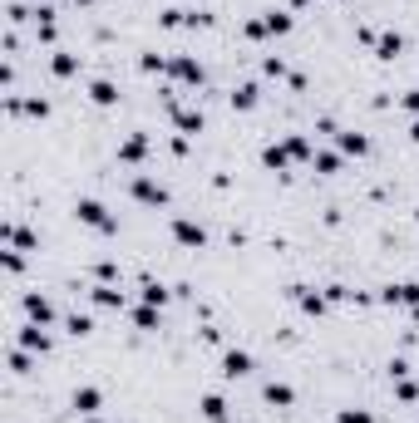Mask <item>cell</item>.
Returning a JSON list of instances; mask_svg holds the SVG:
<instances>
[{
	"mask_svg": "<svg viewBox=\"0 0 419 423\" xmlns=\"http://www.w3.org/2000/svg\"><path fill=\"white\" fill-rule=\"evenodd\" d=\"M74 217H79L84 227H94V232H119V217H109V207L94 202V197H79V202H74Z\"/></svg>",
	"mask_w": 419,
	"mask_h": 423,
	"instance_id": "obj_1",
	"label": "cell"
},
{
	"mask_svg": "<svg viewBox=\"0 0 419 423\" xmlns=\"http://www.w3.org/2000/svg\"><path fill=\"white\" fill-rule=\"evenodd\" d=\"M129 192H133V202H143V207H163V202H168V187L153 182V178H133Z\"/></svg>",
	"mask_w": 419,
	"mask_h": 423,
	"instance_id": "obj_2",
	"label": "cell"
},
{
	"mask_svg": "<svg viewBox=\"0 0 419 423\" xmlns=\"http://www.w3.org/2000/svg\"><path fill=\"white\" fill-rule=\"evenodd\" d=\"M173 241H178V246H188V251H202L207 232H202L197 222H188V217H173Z\"/></svg>",
	"mask_w": 419,
	"mask_h": 423,
	"instance_id": "obj_3",
	"label": "cell"
},
{
	"mask_svg": "<svg viewBox=\"0 0 419 423\" xmlns=\"http://www.w3.org/2000/svg\"><path fill=\"white\" fill-rule=\"evenodd\" d=\"M380 300H385V305H409V310H414V305H419V281H395V286L380 291Z\"/></svg>",
	"mask_w": 419,
	"mask_h": 423,
	"instance_id": "obj_4",
	"label": "cell"
},
{
	"mask_svg": "<svg viewBox=\"0 0 419 423\" xmlns=\"http://www.w3.org/2000/svg\"><path fill=\"white\" fill-rule=\"evenodd\" d=\"M20 310H25V320H35V325H55V305H49L44 295H35V291L20 300Z\"/></svg>",
	"mask_w": 419,
	"mask_h": 423,
	"instance_id": "obj_5",
	"label": "cell"
},
{
	"mask_svg": "<svg viewBox=\"0 0 419 423\" xmlns=\"http://www.w3.org/2000/svg\"><path fill=\"white\" fill-rule=\"evenodd\" d=\"M0 241H6L10 251H35V246H40V236H35L30 227H15V222L0 227Z\"/></svg>",
	"mask_w": 419,
	"mask_h": 423,
	"instance_id": "obj_6",
	"label": "cell"
},
{
	"mask_svg": "<svg viewBox=\"0 0 419 423\" xmlns=\"http://www.w3.org/2000/svg\"><path fill=\"white\" fill-rule=\"evenodd\" d=\"M217 374H222V379H247V374H252V354H247V349H227Z\"/></svg>",
	"mask_w": 419,
	"mask_h": 423,
	"instance_id": "obj_7",
	"label": "cell"
},
{
	"mask_svg": "<svg viewBox=\"0 0 419 423\" xmlns=\"http://www.w3.org/2000/svg\"><path fill=\"white\" fill-rule=\"evenodd\" d=\"M168 74H173L178 84H202V64H197L192 55H178V60H168Z\"/></svg>",
	"mask_w": 419,
	"mask_h": 423,
	"instance_id": "obj_8",
	"label": "cell"
},
{
	"mask_svg": "<svg viewBox=\"0 0 419 423\" xmlns=\"http://www.w3.org/2000/svg\"><path fill=\"white\" fill-rule=\"evenodd\" d=\"M15 345H20V349L44 354V349H49V335H44V325H35V320H30V325H20V330H15Z\"/></svg>",
	"mask_w": 419,
	"mask_h": 423,
	"instance_id": "obj_9",
	"label": "cell"
},
{
	"mask_svg": "<svg viewBox=\"0 0 419 423\" xmlns=\"http://www.w3.org/2000/svg\"><path fill=\"white\" fill-rule=\"evenodd\" d=\"M69 404H74V413H84V418H89V413H99V408H104V389L84 384V389H74V399H69Z\"/></svg>",
	"mask_w": 419,
	"mask_h": 423,
	"instance_id": "obj_10",
	"label": "cell"
},
{
	"mask_svg": "<svg viewBox=\"0 0 419 423\" xmlns=\"http://www.w3.org/2000/svg\"><path fill=\"white\" fill-rule=\"evenodd\" d=\"M49 74H55V79L79 74V55H69V49H55V55H49Z\"/></svg>",
	"mask_w": 419,
	"mask_h": 423,
	"instance_id": "obj_11",
	"label": "cell"
},
{
	"mask_svg": "<svg viewBox=\"0 0 419 423\" xmlns=\"http://www.w3.org/2000/svg\"><path fill=\"white\" fill-rule=\"evenodd\" d=\"M375 55H380V60H400V55H404V35H400V30H385V35L375 40Z\"/></svg>",
	"mask_w": 419,
	"mask_h": 423,
	"instance_id": "obj_12",
	"label": "cell"
},
{
	"mask_svg": "<svg viewBox=\"0 0 419 423\" xmlns=\"http://www.w3.org/2000/svg\"><path fill=\"white\" fill-rule=\"evenodd\" d=\"M143 157H148V138L143 133H133V138L119 143V163H143Z\"/></svg>",
	"mask_w": 419,
	"mask_h": 423,
	"instance_id": "obj_13",
	"label": "cell"
},
{
	"mask_svg": "<svg viewBox=\"0 0 419 423\" xmlns=\"http://www.w3.org/2000/svg\"><path fill=\"white\" fill-rule=\"evenodd\" d=\"M89 295H94L99 310H124V291L119 286H89Z\"/></svg>",
	"mask_w": 419,
	"mask_h": 423,
	"instance_id": "obj_14",
	"label": "cell"
},
{
	"mask_svg": "<svg viewBox=\"0 0 419 423\" xmlns=\"http://www.w3.org/2000/svg\"><path fill=\"white\" fill-rule=\"evenodd\" d=\"M261 399H267L272 408H291V404H296V389H291V384H277V379H272L267 389H261Z\"/></svg>",
	"mask_w": 419,
	"mask_h": 423,
	"instance_id": "obj_15",
	"label": "cell"
},
{
	"mask_svg": "<svg viewBox=\"0 0 419 423\" xmlns=\"http://www.w3.org/2000/svg\"><path fill=\"white\" fill-rule=\"evenodd\" d=\"M197 408H202V418H207V423H227V399H222V394H202V404H197Z\"/></svg>",
	"mask_w": 419,
	"mask_h": 423,
	"instance_id": "obj_16",
	"label": "cell"
},
{
	"mask_svg": "<svg viewBox=\"0 0 419 423\" xmlns=\"http://www.w3.org/2000/svg\"><path fill=\"white\" fill-rule=\"evenodd\" d=\"M256 103H261V89H256L252 79L232 89V109H242V114H247V109H256Z\"/></svg>",
	"mask_w": 419,
	"mask_h": 423,
	"instance_id": "obj_17",
	"label": "cell"
},
{
	"mask_svg": "<svg viewBox=\"0 0 419 423\" xmlns=\"http://www.w3.org/2000/svg\"><path fill=\"white\" fill-rule=\"evenodd\" d=\"M89 98L99 103V109H114V103H119V89H114L109 79H94V84H89Z\"/></svg>",
	"mask_w": 419,
	"mask_h": 423,
	"instance_id": "obj_18",
	"label": "cell"
},
{
	"mask_svg": "<svg viewBox=\"0 0 419 423\" xmlns=\"http://www.w3.org/2000/svg\"><path fill=\"white\" fill-rule=\"evenodd\" d=\"M129 315H133V325H138V330H158V325H163V315H158V305H133Z\"/></svg>",
	"mask_w": 419,
	"mask_h": 423,
	"instance_id": "obj_19",
	"label": "cell"
},
{
	"mask_svg": "<svg viewBox=\"0 0 419 423\" xmlns=\"http://www.w3.org/2000/svg\"><path fill=\"white\" fill-rule=\"evenodd\" d=\"M336 143H340L345 153H355V157H365V153H370V138H365V133H355V128H350V133H336Z\"/></svg>",
	"mask_w": 419,
	"mask_h": 423,
	"instance_id": "obj_20",
	"label": "cell"
},
{
	"mask_svg": "<svg viewBox=\"0 0 419 423\" xmlns=\"http://www.w3.org/2000/svg\"><path fill=\"white\" fill-rule=\"evenodd\" d=\"M138 295H143V305H158V310L168 305V286H158V281H143Z\"/></svg>",
	"mask_w": 419,
	"mask_h": 423,
	"instance_id": "obj_21",
	"label": "cell"
},
{
	"mask_svg": "<svg viewBox=\"0 0 419 423\" xmlns=\"http://www.w3.org/2000/svg\"><path fill=\"white\" fill-rule=\"evenodd\" d=\"M65 335H74V340H84V335H94V320H89V315H65Z\"/></svg>",
	"mask_w": 419,
	"mask_h": 423,
	"instance_id": "obj_22",
	"label": "cell"
},
{
	"mask_svg": "<svg viewBox=\"0 0 419 423\" xmlns=\"http://www.w3.org/2000/svg\"><path fill=\"white\" fill-rule=\"evenodd\" d=\"M261 163H267V168H277V173H286V163H291V153H286V143H272L267 153H261Z\"/></svg>",
	"mask_w": 419,
	"mask_h": 423,
	"instance_id": "obj_23",
	"label": "cell"
},
{
	"mask_svg": "<svg viewBox=\"0 0 419 423\" xmlns=\"http://www.w3.org/2000/svg\"><path fill=\"white\" fill-rule=\"evenodd\" d=\"M261 25H267V35H286V30H291V15H286V10H267V15H261Z\"/></svg>",
	"mask_w": 419,
	"mask_h": 423,
	"instance_id": "obj_24",
	"label": "cell"
},
{
	"mask_svg": "<svg viewBox=\"0 0 419 423\" xmlns=\"http://www.w3.org/2000/svg\"><path fill=\"white\" fill-rule=\"evenodd\" d=\"M395 399H400V404H419V384H414L409 374H404V379H395Z\"/></svg>",
	"mask_w": 419,
	"mask_h": 423,
	"instance_id": "obj_25",
	"label": "cell"
},
{
	"mask_svg": "<svg viewBox=\"0 0 419 423\" xmlns=\"http://www.w3.org/2000/svg\"><path fill=\"white\" fill-rule=\"evenodd\" d=\"M311 168L331 178V173H340V157H336V153H316V157H311Z\"/></svg>",
	"mask_w": 419,
	"mask_h": 423,
	"instance_id": "obj_26",
	"label": "cell"
},
{
	"mask_svg": "<svg viewBox=\"0 0 419 423\" xmlns=\"http://www.w3.org/2000/svg\"><path fill=\"white\" fill-rule=\"evenodd\" d=\"M336 423H375V413H370V408H340Z\"/></svg>",
	"mask_w": 419,
	"mask_h": 423,
	"instance_id": "obj_27",
	"label": "cell"
},
{
	"mask_svg": "<svg viewBox=\"0 0 419 423\" xmlns=\"http://www.w3.org/2000/svg\"><path fill=\"white\" fill-rule=\"evenodd\" d=\"M10 369H15V374H30V354H25L20 345L10 349Z\"/></svg>",
	"mask_w": 419,
	"mask_h": 423,
	"instance_id": "obj_28",
	"label": "cell"
},
{
	"mask_svg": "<svg viewBox=\"0 0 419 423\" xmlns=\"http://www.w3.org/2000/svg\"><path fill=\"white\" fill-rule=\"evenodd\" d=\"M400 109H404V114H414V119H419V89H404V98H400Z\"/></svg>",
	"mask_w": 419,
	"mask_h": 423,
	"instance_id": "obj_29",
	"label": "cell"
},
{
	"mask_svg": "<svg viewBox=\"0 0 419 423\" xmlns=\"http://www.w3.org/2000/svg\"><path fill=\"white\" fill-rule=\"evenodd\" d=\"M261 69H267L272 79H281V74H286V60H277V55H272V60H261Z\"/></svg>",
	"mask_w": 419,
	"mask_h": 423,
	"instance_id": "obj_30",
	"label": "cell"
},
{
	"mask_svg": "<svg viewBox=\"0 0 419 423\" xmlns=\"http://www.w3.org/2000/svg\"><path fill=\"white\" fill-rule=\"evenodd\" d=\"M409 138H414V143H419V119H414V123H409Z\"/></svg>",
	"mask_w": 419,
	"mask_h": 423,
	"instance_id": "obj_31",
	"label": "cell"
},
{
	"mask_svg": "<svg viewBox=\"0 0 419 423\" xmlns=\"http://www.w3.org/2000/svg\"><path fill=\"white\" fill-rule=\"evenodd\" d=\"M74 6H94V0H74Z\"/></svg>",
	"mask_w": 419,
	"mask_h": 423,
	"instance_id": "obj_32",
	"label": "cell"
},
{
	"mask_svg": "<svg viewBox=\"0 0 419 423\" xmlns=\"http://www.w3.org/2000/svg\"><path fill=\"white\" fill-rule=\"evenodd\" d=\"M89 423H99V418H94V413H89Z\"/></svg>",
	"mask_w": 419,
	"mask_h": 423,
	"instance_id": "obj_33",
	"label": "cell"
}]
</instances>
